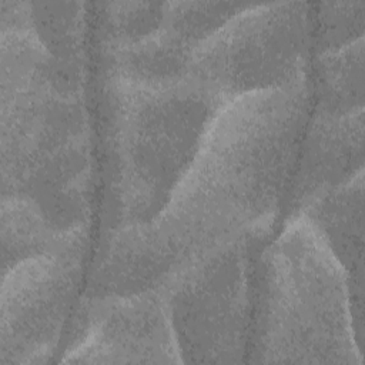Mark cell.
<instances>
[{"mask_svg":"<svg viewBox=\"0 0 365 365\" xmlns=\"http://www.w3.org/2000/svg\"><path fill=\"white\" fill-rule=\"evenodd\" d=\"M251 4L242 1H167L163 30L195 51Z\"/></svg>","mask_w":365,"mask_h":365,"instance_id":"cell-16","label":"cell"},{"mask_svg":"<svg viewBox=\"0 0 365 365\" xmlns=\"http://www.w3.org/2000/svg\"><path fill=\"white\" fill-rule=\"evenodd\" d=\"M311 111V77L228 103L164 211L151 222L98 235L83 294L108 298L160 289L224 245L269 240L282 218Z\"/></svg>","mask_w":365,"mask_h":365,"instance_id":"cell-1","label":"cell"},{"mask_svg":"<svg viewBox=\"0 0 365 365\" xmlns=\"http://www.w3.org/2000/svg\"><path fill=\"white\" fill-rule=\"evenodd\" d=\"M267 241L244 238L224 245L158 289L181 364H247L254 264Z\"/></svg>","mask_w":365,"mask_h":365,"instance_id":"cell-6","label":"cell"},{"mask_svg":"<svg viewBox=\"0 0 365 365\" xmlns=\"http://www.w3.org/2000/svg\"><path fill=\"white\" fill-rule=\"evenodd\" d=\"M33 34L57 63L88 73L90 3L30 1Z\"/></svg>","mask_w":365,"mask_h":365,"instance_id":"cell-14","label":"cell"},{"mask_svg":"<svg viewBox=\"0 0 365 365\" xmlns=\"http://www.w3.org/2000/svg\"><path fill=\"white\" fill-rule=\"evenodd\" d=\"M314 3H252L192 54L190 77L225 104L311 77Z\"/></svg>","mask_w":365,"mask_h":365,"instance_id":"cell-5","label":"cell"},{"mask_svg":"<svg viewBox=\"0 0 365 365\" xmlns=\"http://www.w3.org/2000/svg\"><path fill=\"white\" fill-rule=\"evenodd\" d=\"M81 341L61 364H181L174 332L158 289L124 297L80 295Z\"/></svg>","mask_w":365,"mask_h":365,"instance_id":"cell-8","label":"cell"},{"mask_svg":"<svg viewBox=\"0 0 365 365\" xmlns=\"http://www.w3.org/2000/svg\"><path fill=\"white\" fill-rule=\"evenodd\" d=\"M87 81L33 33H0V194L29 202L60 231L93 224L98 175Z\"/></svg>","mask_w":365,"mask_h":365,"instance_id":"cell-2","label":"cell"},{"mask_svg":"<svg viewBox=\"0 0 365 365\" xmlns=\"http://www.w3.org/2000/svg\"><path fill=\"white\" fill-rule=\"evenodd\" d=\"M33 33L30 1L0 0V33Z\"/></svg>","mask_w":365,"mask_h":365,"instance_id":"cell-18","label":"cell"},{"mask_svg":"<svg viewBox=\"0 0 365 365\" xmlns=\"http://www.w3.org/2000/svg\"><path fill=\"white\" fill-rule=\"evenodd\" d=\"M314 56L346 47L365 33V1L314 3Z\"/></svg>","mask_w":365,"mask_h":365,"instance_id":"cell-17","label":"cell"},{"mask_svg":"<svg viewBox=\"0 0 365 365\" xmlns=\"http://www.w3.org/2000/svg\"><path fill=\"white\" fill-rule=\"evenodd\" d=\"M192 54L194 50L161 30L137 44L96 51V76L148 87L171 86L188 80Z\"/></svg>","mask_w":365,"mask_h":365,"instance_id":"cell-12","label":"cell"},{"mask_svg":"<svg viewBox=\"0 0 365 365\" xmlns=\"http://www.w3.org/2000/svg\"><path fill=\"white\" fill-rule=\"evenodd\" d=\"M96 51L144 41L163 30L167 1L90 3Z\"/></svg>","mask_w":365,"mask_h":365,"instance_id":"cell-15","label":"cell"},{"mask_svg":"<svg viewBox=\"0 0 365 365\" xmlns=\"http://www.w3.org/2000/svg\"><path fill=\"white\" fill-rule=\"evenodd\" d=\"M91 228L60 231L29 202L6 197L0 201L1 275L20 262L41 255L87 257Z\"/></svg>","mask_w":365,"mask_h":365,"instance_id":"cell-11","label":"cell"},{"mask_svg":"<svg viewBox=\"0 0 365 365\" xmlns=\"http://www.w3.org/2000/svg\"><path fill=\"white\" fill-rule=\"evenodd\" d=\"M247 364H364L346 275L301 217L257 254Z\"/></svg>","mask_w":365,"mask_h":365,"instance_id":"cell-4","label":"cell"},{"mask_svg":"<svg viewBox=\"0 0 365 365\" xmlns=\"http://www.w3.org/2000/svg\"><path fill=\"white\" fill-rule=\"evenodd\" d=\"M364 111L308 120L281 224L295 218L318 197L364 173Z\"/></svg>","mask_w":365,"mask_h":365,"instance_id":"cell-9","label":"cell"},{"mask_svg":"<svg viewBox=\"0 0 365 365\" xmlns=\"http://www.w3.org/2000/svg\"><path fill=\"white\" fill-rule=\"evenodd\" d=\"M304 218L342 267L355 336L364 349V173L312 201Z\"/></svg>","mask_w":365,"mask_h":365,"instance_id":"cell-10","label":"cell"},{"mask_svg":"<svg viewBox=\"0 0 365 365\" xmlns=\"http://www.w3.org/2000/svg\"><path fill=\"white\" fill-rule=\"evenodd\" d=\"M312 114L341 117L364 111V38L312 58Z\"/></svg>","mask_w":365,"mask_h":365,"instance_id":"cell-13","label":"cell"},{"mask_svg":"<svg viewBox=\"0 0 365 365\" xmlns=\"http://www.w3.org/2000/svg\"><path fill=\"white\" fill-rule=\"evenodd\" d=\"M225 106L192 80L148 87L96 76L98 235L164 211Z\"/></svg>","mask_w":365,"mask_h":365,"instance_id":"cell-3","label":"cell"},{"mask_svg":"<svg viewBox=\"0 0 365 365\" xmlns=\"http://www.w3.org/2000/svg\"><path fill=\"white\" fill-rule=\"evenodd\" d=\"M87 257L41 255L1 275L0 365L54 362L80 298Z\"/></svg>","mask_w":365,"mask_h":365,"instance_id":"cell-7","label":"cell"}]
</instances>
